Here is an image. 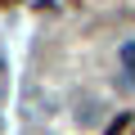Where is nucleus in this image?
<instances>
[{"label":"nucleus","instance_id":"1","mask_svg":"<svg viewBox=\"0 0 135 135\" xmlns=\"http://www.w3.org/2000/svg\"><path fill=\"white\" fill-rule=\"evenodd\" d=\"M122 72H126V81L135 86V41H126V45H122Z\"/></svg>","mask_w":135,"mask_h":135},{"label":"nucleus","instance_id":"3","mask_svg":"<svg viewBox=\"0 0 135 135\" xmlns=\"http://www.w3.org/2000/svg\"><path fill=\"white\" fill-rule=\"evenodd\" d=\"M0 90H5V63H0Z\"/></svg>","mask_w":135,"mask_h":135},{"label":"nucleus","instance_id":"2","mask_svg":"<svg viewBox=\"0 0 135 135\" xmlns=\"http://www.w3.org/2000/svg\"><path fill=\"white\" fill-rule=\"evenodd\" d=\"M126 131H131V117H117V122L108 126V135H126Z\"/></svg>","mask_w":135,"mask_h":135}]
</instances>
